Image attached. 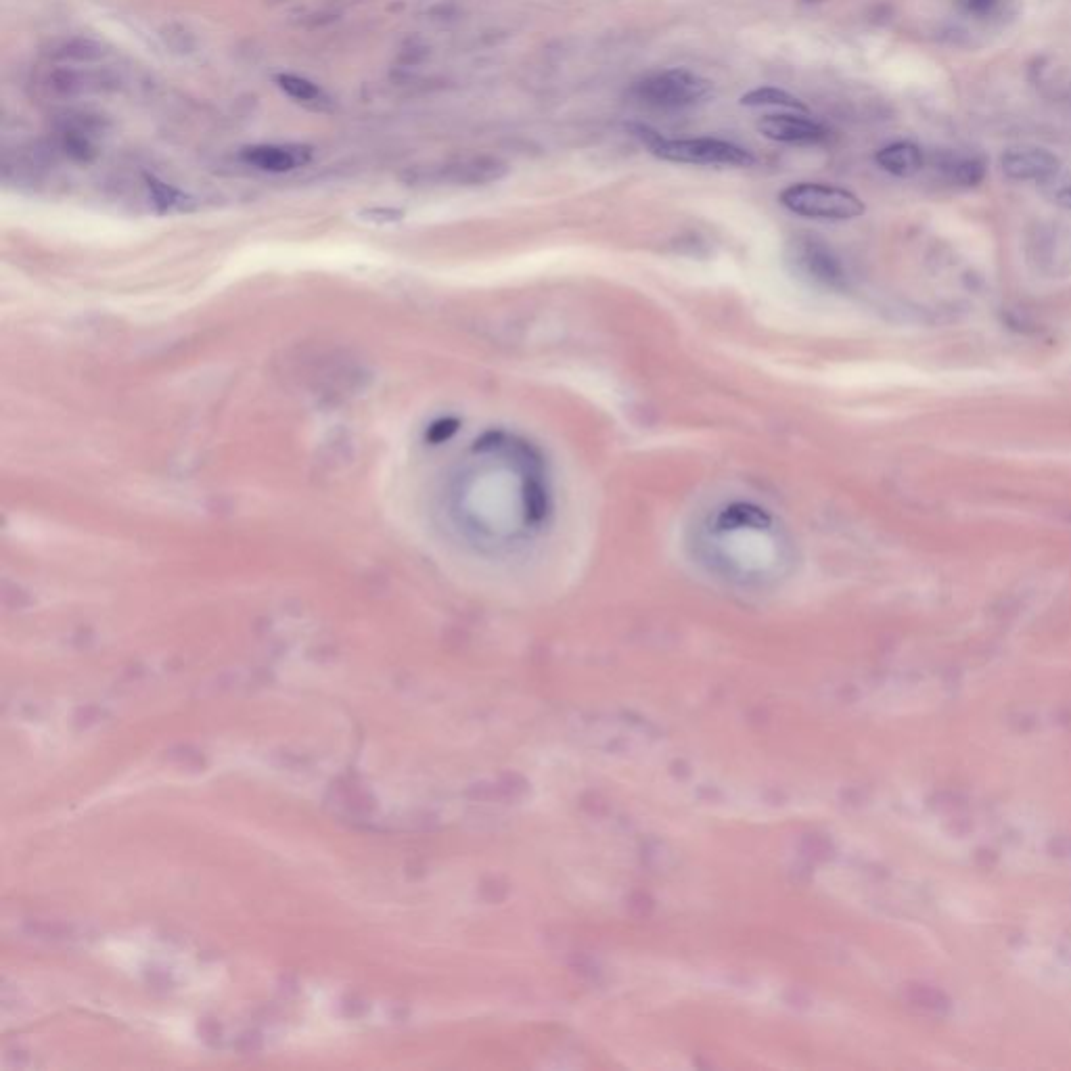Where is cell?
I'll return each mask as SVG.
<instances>
[{"label": "cell", "instance_id": "ac0fdd59", "mask_svg": "<svg viewBox=\"0 0 1071 1071\" xmlns=\"http://www.w3.org/2000/svg\"><path fill=\"white\" fill-rule=\"evenodd\" d=\"M1057 203L1061 205V208L1071 210V185L1065 187V189H1061V191L1057 193Z\"/></svg>", "mask_w": 1071, "mask_h": 1071}, {"label": "cell", "instance_id": "3957f363", "mask_svg": "<svg viewBox=\"0 0 1071 1071\" xmlns=\"http://www.w3.org/2000/svg\"><path fill=\"white\" fill-rule=\"evenodd\" d=\"M781 203L797 216L818 220H854L867 210L852 191L820 182H797L787 187L781 193Z\"/></svg>", "mask_w": 1071, "mask_h": 1071}, {"label": "cell", "instance_id": "9a60e30c", "mask_svg": "<svg viewBox=\"0 0 1071 1071\" xmlns=\"http://www.w3.org/2000/svg\"><path fill=\"white\" fill-rule=\"evenodd\" d=\"M151 193H153V199L155 203L159 205L162 210H176V208H185L187 205V199L182 193L170 189L168 185H164V182H155L151 180Z\"/></svg>", "mask_w": 1071, "mask_h": 1071}, {"label": "cell", "instance_id": "5b68a950", "mask_svg": "<svg viewBox=\"0 0 1071 1071\" xmlns=\"http://www.w3.org/2000/svg\"><path fill=\"white\" fill-rule=\"evenodd\" d=\"M1002 172L1011 180H1034L1042 182L1057 176L1061 162L1055 153L1042 147H1013L1007 149L1000 159Z\"/></svg>", "mask_w": 1071, "mask_h": 1071}, {"label": "cell", "instance_id": "30bf717a", "mask_svg": "<svg viewBox=\"0 0 1071 1071\" xmlns=\"http://www.w3.org/2000/svg\"><path fill=\"white\" fill-rule=\"evenodd\" d=\"M940 172L952 185L959 187H975L986 176V164L982 157L973 155H959V153H944L938 162Z\"/></svg>", "mask_w": 1071, "mask_h": 1071}, {"label": "cell", "instance_id": "2e32d148", "mask_svg": "<svg viewBox=\"0 0 1071 1071\" xmlns=\"http://www.w3.org/2000/svg\"><path fill=\"white\" fill-rule=\"evenodd\" d=\"M959 5L969 13V15H975V17H990L994 15L1002 0H959Z\"/></svg>", "mask_w": 1071, "mask_h": 1071}, {"label": "cell", "instance_id": "9c48e42d", "mask_svg": "<svg viewBox=\"0 0 1071 1071\" xmlns=\"http://www.w3.org/2000/svg\"><path fill=\"white\" fill-rule=\"evenodd\" d=\"M877 164L885 170L890 172L894 176H900V178H906V176H913L917 174L923 164H925V157H923V151L913 145V143H906V141H900V143H894V145H887L883 147L879 153H877Z\"/></svg>", "mask_w": 1071, "mask_h": 1071}, {"label": "cell", "instance_id": "7c38bea8", "mask_svg": "<svg viewBox=\"0 0 1071 1071\" xmlns=\"http://www.w3.org/2000/svg\"><path fill=\"white\" fill-rule=\"evenodd\" d=\"M523 498H526V517L530 519V523L538 526V523H542L544 517L549 515V496H546L542 484L532 477Z\"/></svg>", "mask_w": 1071, "mask_h": 1071}, {"label": "cell", "instance_id": "5bb4252c", "mask_svg": "<svg viewBox=\"0 0 1071 1071\" xmlns=\"http://www.w3.org/2000/svg\"><path fill=\"white\" fill-rule=\"evenodd\" d=\"M908 996L915 1002V1005L929 1009V1011H936V1013L948 1011L950 1007V998L942 990L929 988V986H910Z\"/></svg>", "mask_w": 1071, "mask_h": 1071}, {"label": "cell", "instance_id": "8992f818", "mask_svg": "<svg viewBox=\"0 0 1071 1071\" xmlns=\"http://www.w3.org/2000/svg\"><path fill=\"white\" fill-rule=\"evenodd\" d=\"M758 130L770 141L810 145L827 139V130L806 116H791V113H770L758 122Z\"/></svg>", "mask_w": 1071, "mask_h": 1071}, {"label": "cell", "instance_id": "277c9868", "mask_svg": "<svg viewBox=\"0 0 1071 1071\" xmlns=\"http://www.w3.org/2000/svg\"><path fill=\"white\" fill-rule=\"evenodd\" d=\"M787 262L793 275L825 289H843L848 272L827 241L812 235H797L787 245Z\"/></svg>", "mask_w": 1071, "mask_h": 1071}, {"label": "cell", "instance_id": "ba28073f", "mask_svg": "<svg viewBox=\"0 0 1071 1071\" xmlns=\"http://www.w3.org/2000/svg\"><path fill=\"white\" fill-rule=\"evenodd\" d=\"M772 526V515L754 503H731L724 507L716 517L718 532H737V530H768Z\"/></svg>", "mask_w": 1071, "mask_h": 1071}, {"label": "cell", "instance_id": "52a82bcc", "mask_svg": "<svg viewBox=\"0 0 1071 1071\" xmlns=\"http://www.w3.org/2000/svg\"><path fill=\"white\" fill-rule=\"evenodd\" d=\"M310 151L304 147H281V145H258L243 151V159L249 166L264 172H289L306 164Z\"/></svg>", "mask_w": 1071, "mask_h": 1071}, {"label": "cell", "instance_id": "7a4b0ae2", "mask_svg": "<svg viewBox=\"0 0 1071 1071\" xmlns=\"http://www.w3.org/2000/svg\"><path fill=\"white\" fill-rule=\"evenodd\" d=\"M712 93V84L689 70H666L651 74L636 82L630 95L636 103H641L659 111H676L687 109Z\"/></svg>", "mask_w": 1071, "mask_h": 1071}, {"label": "cell", "instance_id": "6da1fadb", "mask_svg": "<svg viewBox=\"0 0 1071 1071\" xmlns=\"http://www.w3.org/2000/svg\"><path fill=\"white\" fill-rule=\"evenodd\" d=\"M643 141H647L649 149L666 159V162L674 164H691V166H731V168H747L754 164V155L747 149L720 141V139H680V141H666L657 132H651L647 128H641Z\"/></svg>", "mask_w": 1071, "mask_h": 1071}, {"label": "cell", "instance_id": "4fadbf2b", "mask_svg": "<svg viewBox=\"0 0 1071 1071\" xmlns=\"http://www.w3.org/2000/svg\"><path fill=\"white\" fill-rule=\"evenodd\" d=\"M277 82L291 99H298V101H306L308 103V101H318L323 97L321 88H318L316 84H312L306 78H300V76L283 74V76L277 78Z\"/></svg>", "mask_w": 1071, "mask_h": 1071}, {"label": "cell", "instance_id": "8fae6325", "mask_svg": "<svg viewBox=\"0 0 1071 1071\" xmlns=\"http://www.w3.org/2000/svg\"><path fill=\"white\" fill-rule=\"evenodd\" d=\"M741 105H745V107H781V109H797V111L808 113V107L800 99L791 97L789 93H785V90H779V88H756V90H751V93H747L741 99Z\"/></svg>", "mask_w": 1071, "mask_h": 1071}, {"label": "cell", "instance_id": "e0dca14e", "mask_svg": "<svg viewBox=\"0 0 1071 1071\" xmlns=\"http://www.w3.org/2000/svg\"><path fill=\"white\" fill-rule=\"evenodd\" d=\"M457 429H459V421H457V419H442V421H438L434 427H431L429 438L434 440V442H444V440H448Z\"/></svg>", "mask_w": 1071, "mask_h": 1071}]
</instances>
